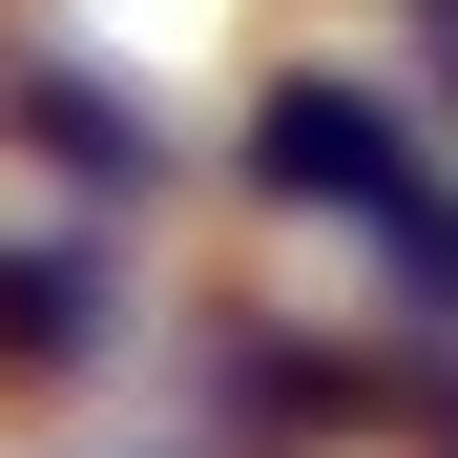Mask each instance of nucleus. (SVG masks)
I'll use <instances>...</instances> for the list:
<instances>
[{"instance_id": "nucleus-1", "label": "nucleus", "mask_w": 458, "mask_h": 458, "mask_svg": "<svg viewBox=\"0 0 458 458\" xmlns=\"http://www.w3.org/2000/svg\"><path fill=\"white\" fill-rule=\"evenodd\" d=\"M271 188H313V208H375V229L417 208V188H396V125H375L354 84H292V105H271Z\"/></svg>"}, {"instance_id": "nucleus-2", "label": "nucleus", "mask_w": 458, "mask_h": 458, "mask_svg": "<svg viewBox=\"0 0 458 458\" xmlns=\"http://www.w3.org/2000/svg\"><path fill=\"white\" fill-rule=\"evenodd\" d=\"M63 334H84V271L21 250V271H0V354H63Z\"/></svg>"}]
</instances>
